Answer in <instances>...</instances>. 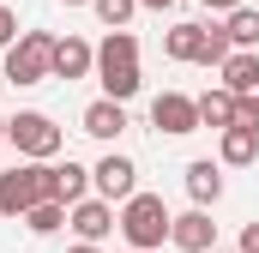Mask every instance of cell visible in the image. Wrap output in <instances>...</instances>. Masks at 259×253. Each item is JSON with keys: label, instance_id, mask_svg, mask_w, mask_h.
Returning <instances> with one entry per match:
<instances>
[{"label": "cell", "instance_id": "484cf974", "mask_svg": "<svg viewBox=\"0 0 259 253\" xmlns=\"http://www.w3.org/2000/svg\"><path fill=\"white\" fill-rule=\"evenodd\" d=\"M139 6H157V12H163V6H175V0H139Z\"/></svg>", "mask_w": 259, "mask_h": 253}, {"label": "cell", "instance_id": "30bf717a", "mask_svg": "<svg viewBox=\"0 0 259 253\" xmlns=\"http://www.w3.org/2000/svg\"><path fill=\"white\" fill-rule=\"evenodd\" d=\"M217 163L223 169H247V163H259V126H223L217 133Z\"/></svg>", "mask_w": 259, "mask_h": 253}, {"label": "cell", "instance_id": "8992f818", "mask_svg": "<svg viewBox=\"0 0 259 253\" xmlns=\"http://www.w3.org/2000/svg\"><path fill=\"white\" fill-rule=\"evenodd\" d=\"M66 223L78 229V241H103L109 229H121V217H115V205H109L103 193H97V199H91V193L72 199V205H66Z\"/></svg>", "mask_w": 259, "mask_h": 253}, {"label": "cell", "instance_id": "ba28073f", "mask_svg": "<svg viewBox=\"0 0 259 253\" xmlns=\"http://www.w3.org/2000/svg\"><path fill=\"white\" fill-rule=\"evenodd\" d=\"M91 187L103 193L109 205H115V199H133V193H139V163H133V157H121V151H109V157L91 169Z\"/></svg>", "mask_w": 259, "mask_h": 253}, {"label": "cell", "instance_id": "52a82bcc", "mask_svg": "<svg viewBox=\"0 0 259 253\" xmlns=\"http://www.w3.org/2000/svg\"><path fill=\"white\" fill-rule=\"evenodd\" d=\"M151 126L169 133V139H187V133H199V103L181 97V91H163V97L151 103Z\"/></svg>", "mask_w": 259, "mask_h": 253}, {"label": "cell", "instance_id": "f546056e", "mask_svg": "<svg viewBox=\"0 0 259 253\" xmlns=\"http://www.w3.org/2000/svg\"><path fill=\"white\" fill-rule=\"evenodd\" d=\"M0 145H6V121H0Z\"/></svg>", "mask_w": 259, "mask_h": 253}, {"label": "cell", "instance_id": "83f0119b", "mask_svg": "<svg viewBox=\"0 0 259 253\" xmlns=\"http://www.w3.org/2000/svg\"><path fill=\"white\" fill-rule=\"evenodd\" d=\"M205 253H241V247H205Z\"/></svg>", "mask_w": 259, "mask_h": 253}, {"label": "cell", "instance_id": "4dcf8cb0", "mask_svg": "<svg viewBox=\"0 0 259 253\" xmlns=\"http://www.w3.org/2000/svg\"><path fill=\"white\" fill-rule=\"evenodd\" d=\"M133 253H139V247H133Z\"/></svg>", "mask_w": 259, "mask_h": 253}, {"label": "cell", "instance_id": "3957f363", "mask_svg": "<svg viewBox=\"0 0 259 253\" xmlns=\"http://www.w3.org/2000/svg\"><path fill=\"white\" fill-rule=\"evenodd\" d=\"M169 205H163V193H133V199H121V235H127V247L151 253L169 241Z\"/></svg>", "mask_w": 259, "mask_h": 253}, {"label": "cell", "instance_id": "9a60e30c", "mask_svg": "<svg viewBox=\"0 0 259 253\" xmlns=\"http://www.w3.org/2000/svg\"><path fill=\"white\" fill-rule=\"evenodd\" d=\"M217 72H223V85H229L235 97L259 91V55H253V49H235V55H229V61L217 66Z\"/></svg>", "mask_w": 259, "mask_h": 253}, {"label": "cell", "instance_id": "44dd1931", "mask_svg": "<svg viewBox=\"0 0 259 253\" xmlns=\"http://www.w3.org/2000/svg\"><path fill=\"white\" fill-rule=\"evenodd\" d=\"M235 55V43H229V30H205V55H199V66H223Z\"/></svg>", "mask_w": 259, "mask_h": 253}, {"label": "cell", "instance_id": "7c38bea8", "mask_svg": "<svg viewBox=\"0 0 259 253\" xmlns=\"http://www.w3.org/2000/svg\"><path fill=\"white\" fill-rule=\"evenodd\" d=\"M78 121H84V133H91V139H103V145H109V139H121V133H127V103L97 97V103H91Z\"/></svg>", "mask_w": 259, "mask_h": 253}, {"label": "cell", "instance_id": "277c9868", "mask_svg": "<svg viewBox=\"0 0 259 253\" xmlns=\"http://www.w3.org/2000/svg\"><path fill=\"white\" fill-rule=\"evenodd\" d=\"M6 78L12 85H42L55 78V36L49 30H18L6 49Z\"/></svg>", "mask_w": 259, "mask_h": 253}, {"label": "cell", "instance_id": "ffe728a7", "mask_svg": "<svg viewBox=\"0 0 259 253\" xmlns=\"http://www.w3.org/2000/svg\"><path fill=\"white\" fill-rule=\"evenodd\" d=\"M91 6H97V18H103L109 30H121L133 12H139V0H91Z\"/></svg>", "mask_w": 259, "mask_h": 253}, {"label": "cell", "instance_id": "2e32d148", "mask_svg": "<svg viewBox=\"0 0 259 253\" xmlns=\"http://www.w3.org/2000/svg\"><path fill=\"white\" fill-rule=\"evenodd\" d=\"M163 55H169V61H193V66H199V55H205V24H175V30L163 36Z\"/></svg>", "mask_w": 259, "mask_h": 253}, {"label": "cell", "instance_id": "4316f807", "mask_svg": "<svg viewBox=\"0 0 259 253\" xmlns=\"http://www.w3.org/2000/svg\"><path fill=\"white\" fill-rule=\"evenodd\" d=\"M72 253H97V241H78V247H72Z\"/></svg>", "mask_w": 259, "mask_h": 253}, {"label": "cell", "instance_id": "e0dca14e", "mask_svg": "<svg viewBox=\"0 0 259 253\" xmlns=\"http://www.w3.org/2000/svg\"><path fill=\"white\" fill-rule=\"evenodd\" d=\"M61 223H66V199H42V205L24 211V229H30V235H55Z\"/></svg>", "mask_w": 259, "mask_h": 253}, {"label": "cell", "instance_id": "8fae6325", "mask_svg": "<svg viewBox=\"0 0 259 253\" xmlns=\"http://www.w3.org/2000/svg\"><path fill=\"white\" fill-rule=\"evenodd\" d=\"M97 72V49L84 43V36H55V78H91Z\"/></svg>", "mask_w": 259, "mask_h": 253}, {"label": "cell", "instance_id": "603a6c76", "mask_svg": "<svg viewBox=\"0 0 259 253\" xmlns=\"http://www.w3.org/2000/svg\"><path fill=\"white\" fill-rule=\"evenodd\" d=\"M12 36H18V18H12V6L0 0V49H12Z\"/></svg>", "mask_w": 259, "mask_h": 253}, {"label": "cell", "instance_id": "d4e9b609", "mask_svg": "<svg viewBox=\"0 0 259 253\" xmlns=\"http://www.w3.org/2000/svg\"><path fill=\"white\" fill-rule=\"evenodd\" d=\"M199 6H205V12H235L241 0H199Z\"/></svg>", "mask_w": 259, "mask_h": 253}, {"label": "cell", "instance_id": "cb8c5ba5", "mask_svg": "<svg viewBox=\"0 0 259 253\" xmlns=\"http://www.w3.org/2000/svg\"><path fill=\"white\" fill-rule=\"evenodd\" d=\"M235 247H241V253H259V223H247V229H241V241H235Z\"/></svg>", "mask_w": 259, "mask_h": 253}, {"label": "cell", "instance_id": "f1b7e54d", "mask_svg": "<svg viewBox=\"0 0 259 253\" xmlns=\"http://www.w3.org/2000/svg\"><path fill=\"white\" fill-rule=\"evenodd\" d=\"M61 6H91V0H61Z\"/></svg>", "mask_w": 259, "mask_h": 253}, {"label": "cell", "instance_id": "7402d4cb", "mask_svg": "<svg viewBox=\"0 0 259 253\" xmlns=\"http://www.w3.org/2000/svg\"><path fill=\"white\" fill-rule=\"evenodd\" d=\"M235 121H241V126H259V91L235 97Z\"/></svg>", "mask_w": 259, "mask_h": 253}, {"label": "cell", "instance_id": "d6986e66", "mask_svg": "<svg viewBox=\"0 0 259 253\" xmlns=\"http://www.w3.org/2000/svg\"><path fill=\"white\" fill-rule=\"evenodd\" d=\"M55 175H61V199H66V205L91 193V169H84V163H72V157H66V163H55Z\"/></svg>", "mask_w": 259, "mask_h": 253}, {"label": "cell", "instance_id": "7a4b0ae2", "mask_svg": "<svg viewBox=\"0 0 259 253\" xmlns=\"http://www.w3.org/2000/svg\"><path fill=\"white\" fill-rule=\"evenodd\" d=\"M42 199H61L55 163H18V169H0V217H24V211L42 205Z\"/></svg>", "mask_w": 259, "mask_h": 253}, {"label": "cell", "instance_id": "ac0fdd59", "mask_svg": "<svg viewBox=\"0 0 259 253\" xmlns=\"http://www.w3.org/2000/svg\"><path fill=\"white\" fill-rule=\"evenodd\" d=\"M223 30H229V43H235V49H253V43H259V12H253V6H235Z\"/></svg>", "mask_w": 259, "mask_h": 253}, {"label": "cell", "instance_id": "5bb4252c", "mask_svg": "<svg viewBox=\"0 0 259 253\" xmlns=\"http://www.w3.org/2000/svg\"><path fill=\"white\" fill-rule=\"evenodd\" d=\"M193 103H199V126H211V133L235 126V91H229V85L205 91V97H193Z\"/></svg>", "mask_w": 259, "mask_h": 253}, {"label": "cell", "instance_id": "5b68a950", "mask_svg": "<svg viewBox=\"0 0 259 253\" xmlns=\"http://www.w3.org/2000/svg\"><path fill=\"white\" fill-rule=\"evenodd\" d=\"M6 145H18V157H30V163H49V157L66 145V133L49 121L42 109H24V115L6 121Z\"/></svg>", "mask_w": 259, "mask_h": 253}, {"label": "cell", "instance_id": "4fadbf2b", "mask_svg": "<svg viewBox=\"0 0 259 253\" xmlns=\"http://www.w3.org/2000/svg\"><path fill=\"white\" fill-rule=\"evenodd\" d=\"M187 193H193V205H217L223 199V163H211V157L187 163Z\"/></svg>", "mask_w": 259, "mask_h": 253}, {"label": "cell", "instance_id": "9c48e42d", "mask_svg": "<svg viewBox=\"0 0 259 253\" xmlns=\"http://www.w3.org/2000/svg\"><path fill=\"white\" fill-rule=\"evenodd\" d=\"M169 241H175L181 253H205V247H217V223H211V211H205V205L181 211V217L169 223Z\"/></svg>", "mask_w": 259, "mask_h": 253}, {"label": "cell", "instance_id": "6da1fadb", "mask_svg": "<svg viewBox=\"0 0 259 253\" xmlns=\"http://www.w3.org/2000/svg\"><path fill=\"white\" fill-rule=\"evenodd\" d=\"M97 85H103V97H115V103L139 97V85H145V78H139V36H133L127 24L103 36V49H97Z\"/></svg>", "mask_w": 259, "mask_h": 253}]
</instances>
